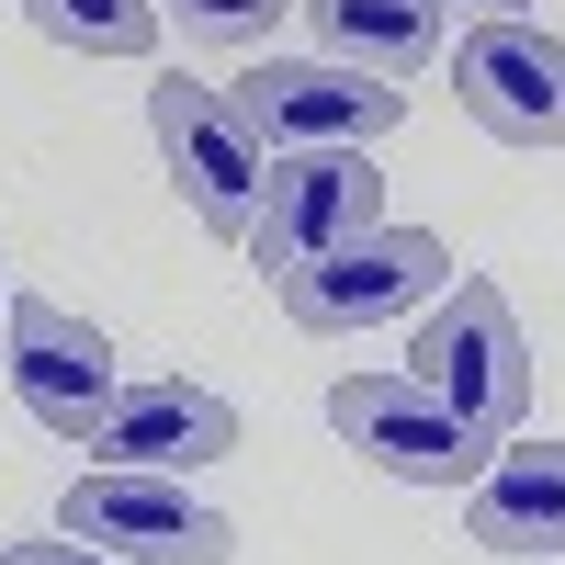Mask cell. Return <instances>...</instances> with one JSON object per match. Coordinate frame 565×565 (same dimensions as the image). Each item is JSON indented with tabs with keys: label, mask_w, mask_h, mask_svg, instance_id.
Returning a JSON list of instances; mask_svg holds the SVG:
<instances>
[{
	"label": "cell",
	"mask_w": 565,
	"mask_h": 565,
	"mask_svg": "<svg viewBox=\"0 0 565 565\" xmlns=\"http://www.w3.org/2000/svg\"><path fill=\"white\" fill-rule=\"evenodd\" d=\"M407 373L441 407H463L487 441H521V418H532V340H521V306H509L498 282H476V271L441 282V295L418 306Z\"/></svg>",
	"instance_id": "6da1fadb"
},
{
	"label": "cell",
	"mask_w": 565,
	"mask_h": 565,
	"mask_svg": "<svg viewBox=\"0 0 565 565\" xmlns=\"http://www.w3.org/2000/svg\"><path fill=\"white\" fill-rule=\"evenodd\" d=\"M441 282H452V249L430 226H362V238H340V249L282 271V317H295L306 340H351V328L418 317Z\"/></svg>",
	"instance_id": "7a4b0ae2"
},
{
	"label": "cell",
	"mask_w": 565,
	"mask_h": 565,
	"mask_svg": "<svg viewBox=\"0 0 565 565\" xmlns=\"http://www.w3.org/2000/svg\"><path fill=\"white\" fill-rule=\"evenodd\" d=\"M57 532L114 554V565H226L238 554V521H226V509L181 498V476H136V463H90L57 498Z\"/></svg>",
	"instance_id": "3957f363"
},
{
	"label": "cell",
	"mask_w": 565,
	"mask_h": 565,
	"mask_svg": "<svg viewBox=\"0 0 565 565\" xmlns=\"http://www.w3.org/2000/svg\"><path fill=\"white\" fill-rule=\"evenodd\" d=\"M148 125H159V159H170V181H181V204H193V226L238 249L249 215H260V181H271V148L249 136V114L226 103V90H204V79L170 68V79L148 90Z\"/></svg>",
	"instance_id": "277c9868"
},
{
	"label": "cell",
	"mask_w": 565,
	"mask_h": 565,
	"mask_svg": "<svg viewBox=\"0 0 565 565\" xmlns=\"http://www.w3.org/2000/svg\"><path fill=\"white\" fill-rule=\"evenodd\" d=\"M328 430H340L362 463H385L396 487H476L487 476V430L463 407H441L418 373H351V385H328Z\"/></svg>",
	"instance_id": "5b68a950"
},
{
	"label": "cell",
	"mask_w": 565,
	"mask_h": 565,
	"mask_svg": "<svg viewBox=\"0 0 565 565\" xmlns=\"http://www.w3.org/2000/svg\"><path fill=\"white\" fill-rule=\"evenodd\" d=\"M226 103L249 114V136L271 159H295V148H373V136L407 125V90L362 79L340 57H260L249 79H226Z\"/></svg>",
	"instance_id": "8992f818"
},
{
	"label": "cell",
	"mask_w": 565,
	"mask_h": 565,
	"mask_svg": "<svg viewBox=\"0 0 565 565\" xmlns=\"http://www.w3.org/2000/svg\"><path fill=\"white\" fill-rule=\"evenodd\" d=\"M362 226H385V170H373V148H295V159H271L260 181V215H249V271H295L317 249H340L362 238Z\"/></svg>",
	"instance_id": "52a82bcc"
},
{
	"label": "cell",
	"mask_w": 565,
	"mask_h": 565,
	"mask_svg": "<svg viewBox=\"0 0 565 565\" xmlns=\"http://www.w3.org/2000/svg\"><path fill=\"white\" fill-rule=\"evenodd\" d=\"M0 351H12V407L34 418L45 441H90L103 407L125 396L114 340L79 306H57V295H12V340H0Z\"/></svg>",
	"instance_id": "ba28073f"
},
{
	"label": "cell",
	"mask_w": 565,
	"mask_h": 565,
	"mask_svg": "<svg viewBox=\"0 0 565 565\" xmlns=\"http://www.w3.org/2000/svg\"><path fill=\"white\" fill-rule=\"evenodd\" d=\"M452 90L498 148H565V34H543L532 12H498L463 34Z\"/></svg>",
	"instance_id": "9c48e42d"
},
{
	"label": "cell",
	"mask_w": 565,
	"mask_h": 565,
	"mask_svg": "<svg viewBox=\"0 0 565 565\" xmlns=\"http://www.w3.org/2000/svg\"><path fill=\"white\" fill-rule=\"evenodd\" d=\"M79 452L136 463V476H193V463L238 452V407H226L215 385H193V373H148V385H125L103 407V430H90Z\"/></svg>",
	"instance_id": "30bf717a"
},
{
	"label": "cell",
	"mask_w": 565,
	"mask_h": 565,
	"mask_svg": "<svg viewBox=\"0 0 565 565\" xmlns=\"http://www.w3.org/2000/svg\"><path fill=\"white\" fill-rule=\"evenodd\" d=\"M463 543H487V554H565V441H498L476 498H463Z\"/></svg>",
	"instance_id": "8fae6325"
},
{
	"label": "cell",
	"mask_w": 565,
	"mask_h": 565,
	"mask_svg": "<svg viewBox=\"0 0 565 565\" xmlns=\"http://www.w3.org/2000/svg\"><path fill=\"white\" fill-rule=\"evenodd\" d=\"M317 45L362 79H407L441 57V0H306Z\"/></svg>",
	"instance_id": "7c38bea8"
},
{
	"label": "cell",
	"mask_w": 565,
	"mask_h": 565,
	"mask_svg": "<svg viewBox=\"0 0 565 565\" xmlns=\"http://www.w3.org/2000/svg\"><path fill=\"white\" fill-rule=\"evenodd\" d=\"M23 23L79 57H148L159 45V0H23Z\"/></svg>",
	"instance_id": "4fadbf2b"
},
{
	"label": "cell",
	"mask_w": 565,
	"mask_h": 565,
	"mask_svg": "<svg viewBox=\"0 0 565 565\" xmlns=\"http://www.w3.org/2000/svg\"><path fill=\"white\" fill-rule=\"evenodd\" d=\"M295 0H159V23H181L193 45H260Z\"/></svg>",
	"instance_id": "5bb4252c"
},
{
	"label": "cell",
	"mask_w": 565,
	"mask_h": 565,
	"mask_svg": "<svg viewBox=\"0 0 565 565\" xmlns=\"http://www.w3.org/2000/svg\"><path fill=\"white\" fill-rule=\"evenodd\" d=\"M0 565H114V554H90L68 532H34V543H0Z\"/></svg>",
	"instance_id": "9a60e30c"
},
{
	"label": "cell",
	"mask_w": 565,
	"mask_h": 565,
	"mask_svg": "<svg viewBox=\"0 0 565 565\" xmlns=\"http://www.w3.org/2000/svg\"><path fill=\"white\" fill-rule=\"evenodd\" d=\"M463 12H487V23H498V12H521V0H463Z\"/></svg>",
	"instance_id": "2e32d148"
}]
</instances>
